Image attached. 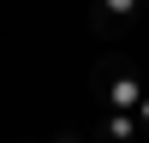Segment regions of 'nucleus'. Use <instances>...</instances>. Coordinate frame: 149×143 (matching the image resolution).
Listing matches in <instances>:
<instances>
[{"instance_id": "nucleus-5", "label": "nucleus", "mask_w": 149, "mask_h": 143, "mask_svg": "<svg viewBox=\"0 0 149 143\" xmlns=\"http://www.w3.org/2000/svg\"><path fill=\"white\" fill-rule=\"evenodd\" d=\"M137 107H143V125H137V131H149V95H143V101H137Z\"/></svg>"}, {"instance_id": "nucleus-3", "label": "nucleus", "mask_w": 149, "mask_h": 143, "mask_svg": "<svg viewBox=\"0 0 149 143\" xmlns=\"http://www.w3.org/2000/svg\"><path fill=\"white\" fill-rule=\"evenodd\" d=\"M95 125H102V143H137V119H131V113H107V107H102Z\"/></svg>"}, {"instance_id": "nucleus-2", "label": "nucleus", "mask_w": 149, "mask_h": 143, "mask_svg": "<svg viewBox=\"0 0 149 143\" xmlns=\"http://www.w3.org/2000/svg\"><path fill=\"white\" fill-rule=\"evenodd\" d=\"M131 18H137V0H95V12H90L95 36H125Z\"/></svg>"}, {"instance_id": "nucleus-1", "label": "nucleus", "mask_w": 149, "mask_h": 143, "mask_svg": "<svg viewBox=\"0 0 149 143\" xmlns=\"http://www.w3.org/2000/svg\"><path fill=\"white\" fill-rule=\"evenodd\" d=\"M90 90H95V101H102L107 113H131V107L143 101L137 66H131L125 54H102V60H95V72H90Z\"/></svg>"}, {"instance_id": "nucleus-4", "label": "nucleus", "mask_w": 149, "mask_h": 143, "mask_svg": "<svg viewBox=\"0 0 149 143\" xmlns=\"http://www.w3.org/2000/svg\"><path fill=\"white\" fill-rule=\"evenodd\" d=\"M48 143H84V131L78 125H60V131H48Z\"/></svg>"}]
</instances>
